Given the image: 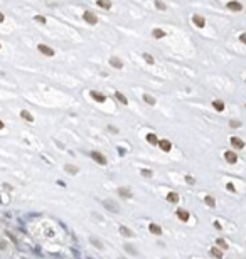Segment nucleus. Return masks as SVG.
<instances>
[{
    "label": "nucleus",
    "instance_id": "412c9836",
    "mask_svg": "<svg viewBox=\"0 0 246 259\" xmlns=\"http://www.w3.org/2000/svg\"><path fill=\"white\" fill-rule=\"evenodd\" d=\"M115 96H116V99L120 101V103H123V104H128V99H126V96L123 93H120V91H116L115 93Z\"/></svg>",
    "mask_w": 246,
    "mask_h": 259
},
{
    "label": "nucleus",
    "instance_id": "393cba45",
    "mask_svg": "<svg viewBox=\"0 0 246 259\" xmlns=\"http://www.w3.org/2000/svg\"><path fill=\"white\" fill-rule=\"evenodd\" d=\"M211 254H212L216 259H221V258H223V252H221L218 247H212V249H211Z\"/></svg>",
    "mask_w": 246,
    "mask_h": 259
},
{
    "label": "nucleus",
    "instance_id": "6ab92c4d",
    "mask_svg": "<svg viewBox=\"0 0 246 259\" xmlns=\"http://www.w3.org/2000/svg\"><path fill=\"white\" fill-rule=\"evenodd\" d=\"M120 232H121V236H125V237H135V234L131 232L128 227H120Z\"/></svg>",
    "mask_w": 246,
    "mask_h": 259
},
{
    "label": "nucleus",
    "instance_id": "5701e85b",
    "mask_svg": "<svg viewBox=\"0 0 246 259\" xmlns=\"http://www.w3.org/2000/svg\"><path fill=\"white\" fill-rule=\"evenodd\" d=\"M64 170L68 172V173H71V175H76V173H78V167H74V165H66V167H64Z\"/></svg>",
    "mask_w": 246,
    "mask_h": 259
},
{
    "label": "nucleus",
    "instance_id": "6e6552de",
    "mask_svg": "<svg viewBox=\"0 0 246 259\" xmlns=\"http://www.w3.org/2000/svg\"><path fill=\"white\" fill-rule=\"evenodd\" d=\"M192 22H194V25L199 27V29H202V27L206 25V19L202 15H194L192 17Z\"/></svg>",
    "mask_w": 246,
    "mask_h": 259
},
{
    "label": "nucleus",
    "instance_id": "4be33fe9",
    "mask_svg": "<svg viewBox=\"0 0 246 259\" xmlns=\"http://www.w3.org/2000/svg\"><path fill=\"white\" fill-rule=\"evenodd\" d=\"M152 36L155 37V39H162V37L165 36V32H164L162 29H153V31H152Z\"/></svg>",
    "mask_w": 246,
    "mask_h": 259
},
{
    "label": "nucleus",
    "instance_id": "4468645a",
    "mask_svg": "<svg viewBox=\"0 0 246 259\" xmlns=\"http://www.w3.org/2000/svg\"><path fill=\"white\" fill-rule=\"evenodd\" d=\"M177 217L180 219V220H184V222H187V220H189V212L185 210V209H179V210H177Z\"/></svg>",
    "mask_w": 246,
    "mask_h": 259
},
{
    "label": "nucleus",
    "instance_id": "2f4dec72",
    "mask_svg": "<svg viewBox=\"0 0 246 259\" xmlns=\"http://www.w3.org/2000/svg\"><path fill=\"white\" fill-rule=\"evenodd\" d=\"M142 175H143V177H152V172L147 170V168H143V170H142Z\"/></svg>",
    "mask_w": 246,
    "mask_h": 259
},
{
    "label": "nucleus",
    "instance_id": "423d86ee",
    "mask_svg": "<svg viewBox=\"0 0 246 259\" xmlns=\"http://www.w3.org/2000/svg\"><path fill=\"white\" fill-rule=\"evenodd\" d=\"M229 143L234 146L236 150H241V148H245V141L241 140V138H238V136H231Z\"/></svg>",
    "mask_w": 246,
    "mask_h": 259
},
{
    "label": "nucleus",
    "instance_id": "c85d7f7f",
    "mask_svg": "<svg viewBox=\"0 0 246 259\" xmlns=\"http://www.w3.org/2000/svg\"><path fill=\"white\" fill-rule=\"evenodd\" d=\"M143 59H145V62H148V64H153V56H150L148 52L143 54Z\"/></svg>",
    "mask_w": 246,
    "mask_h": 259
},
{
    "label": "nucleus",
    "instance_id": "c9c22d12",
    "mask_svg": "<svg viewBox=\"0 0 246 259\" xmlns=\"http://www.w3.org/2000/svg\"><path fill=\"white\" fill-rule=\"evenodd\" d=\"M108 130H110L111 133H118V130H116L115 126H108Z\"/></svg>",
    "mask_w": 246,
    "mask_h": 259
},
{
    "label": "nucleus",
    "instance_id": "a211bd4d",
    "mask_svg": "<svg viewBox=\"0 0 246 259\" xmlns=\"http://www.w3.org/2000/svg\"><path fill=\"white\" fill-rule=\"evenodd\" d=\"M212 106H214L216 111H223V109H224V103H223L221 99H216V101H212Z\"/></svg>",
    "mask_w": 246,
    "mask_h": 259
},
{
    "label": "nucleus",
    "instance_id": "4c0bfd02",
    "mask_svg": "<svg viewBox=\"0 0 246 259\" xmlns=\"http://www.w3.org/2000/svg\"><path fill=\"white\" fill-rule=\"evenodd\" d=\"M4 20H5V15H4V14L0 12V22H4Z\"/></svg>",
    "mask_w": 246,
    "mask_h": 259
},
{
    "label": "nucleus",
    "instance_id": "f8f14e48",
    "mask_svg": "<svg viewBox=\"0 0 246 259\" xmlns=\"http://www.w3.org/2000/svg\"><path fill=\"white\" fill-rule=\"evenodd\" d=\"M110 66L115 69H121L123 68V62L118 59V57H110Z\"/></svg>",
    "mask_w": 246,
    "mask_h": 259
},
{
    "label": "nucleus",
    "instance_id": "f704fd0d",
    "mask_svg": "<svg viewBox=\"0 0 246 259\" xmlns=\"http://www.w3.org/2000/svg\"><path fill=\"white\" fill-rule=\"evenodd\" d=\"M91 242H93L94 246H98V247H101V242H100V241H96V239H91Z\"/></svg>",
    "mask_w": 246,
    "mask_h": 259
},
{
    "label": "nucleus",
    "instance_id": "39448f33",
    "mask_svg": "<svg viewBox=\"0 0 246 259\" xmlns=\"http://www.w3.org/2000/svg\"><path fill=\"white\" fill-rule=\"evenodd\" d=\"M226 9H229L231 12H241L243 10V5H241L239 2L233 0V2H228V4H226Z\"/></svg>",
    "mask_w": 246,
    "mask_h": 259
},
{
    "label": "nucleus",
    "instance_id": "a878e982",
    "mask_svg": "<svg viewBox=\"0 0 246 259\" xmlns=\"http://www.w3.org/2000/svg\"><path fill=\"white\" fill-rule=\"evenodd\" d=\"M155 7H157L158 10H162V12L167 10V7H165V4H164L162 0H155Z\"/></svg>",
    "mask_w": 246,
    "mask_h": 259
},
{
    "label": "nucleus",
    "instance_id": "ea45409f",
    "mask_svg": "<svg viewBox=\"0 0 246 259\" xmlns=\"http://www.w3.org/2000/svg\"><path fill=\"white\" fill-rule=\"evenodd\" d=\"M0 130H4V123H2V119H0Z\"/></svg>",
    "mask_w": 246,
    "mask_h": 259
},
{
    "label": "nucleus",
    "instance_id": "f3484780",
    "mask_svg": "<svg viewBox=\"0 0 246 259\" xmlns=\"http://www.w3.org/2000/svg\"><path fill=\"white\" fill-rule=\"evenodd\" d=\"M167 200L170 204H175L179 200V195L175 194V192H169V194H167Z\"/></svg>",
    "mask_w": 246,
    "mask_h": 259
},
{
    "label": "nucleus",
    "instance_id": "20e7f679",
    "mask_svg": "<svg viewBox=\"0 0 246 259\" xmlns=\"http://www.w3.org/2000/svg\"><path fill=\"white\" fill-rule=\"evenodd\" d=\"M37 49H39V52H41V54H44V56H47V57H53L54 56V51L49 46H46V44H39V46H37Z\"/></svg>",
    "mask_w": 246,
    "mask_h": 259
},
{
    "label": "nucleus",
    "instance_id": "72a5a7b5",
    "mask_svg": "<svg viewBox=\"0 0 246 259\" xmlns=\"http://www.w3.org/2000/svg\"><path fill=\"white\" fill-rule=\"evenodd\" d=\"M239 41L243 42V44H246V32H243V34L239 36Z\"/></svg>",
    "mask_w": 246,
    "mask_h": 259
},
{
    "label": "nucleus",
    "instance_id": "cd10ccee",
    "mask_svg": "<svg viewBox=\"0 0 246 259\" xmlns=\"http://www.w3.org/2000/svg\"><path fill=\"white\" fill-rule=\"evenodd\" d=\"M216 244H218L223 251H226V249H228V244H226V241H223V239H218V241H216Z\"/></svg>",
    "mask_w": 246,
    "mask_h": 259
},
{
    "label": "nucleus",
    "instance_id": "ddd939ff",
    "mask_svg": "<svg viewBox=\"0 0 246 259\" xmlns=\"http://www.w3.org/2000/svg\"><path fill=\"white\" fill-rule=\"evenodd\" d=\"M148 231H150L152 234H155V236H160V234H162V227H160L158 224H150V226H148Z\"/></svg>",
    "mask_w": 246,
    "mask_h": 259
},
{
    "label": "nucleus",
    "instance_id": "9d476101",
    "mask_svg": "<svg viewBox=\"0 0 246 259\" xmlns=\"http://www.w3.org/2000/svg\"><path fill=\"white\" fill-rule=\"evenodd\" d=\"M158 146H160V150H162V151H170L172 143H170L169 140H158Z\"/></svg>",
    "mask_w": 246,
    "mask_h": 259
},
{
    "label": "nucleus",
    "instance_id": "7ed1b4c3",
    "mask_svg": "<svg viewBox=\"0 0 246 259\" xmlns=\"http://www.w3.org/2000/svg\"><path fill=\"white\" fill-rule=\"evenodd\" d=\"M91 158H93L94 162H98L100 165H106V158H105V155L103 153H100V151H91Z\"/></svg>",
    "mask_w": 246,
    "mask_h": 259
},
{
    "label": "nucleus",
    "instance_id": "a19ab883",
    "mask_svg": "<svg viewBox=\"0 0 246 259\" xmlns=\"http://www.w3.org/2000/svg\"><path fill=\"white\" fill-rule=\"evenodd\" d=\"M0 49H2V46H0Z\"/></svg>",
    "mask_w": 246,
    "mask_h": 259
},
{
    "label": "nucleus",
    "instance_id": "1a4fd4ad",
    "mask_svg": "<svg viewBox=\"0 0 246 259\" xmlns=\"http://www.w3.org/2000/svg\"><path fill=\"white\" fill-rule=\"evenodd\" d=\"M91 98L94 99V101H98V103H105L106 101V96L105 94H101V93H98V91H91Z\"/></svg>",
    "mask_w": 246,
    "mask_h": 259
},
{
    "label": "nucleus",
    "instance_id": "f257e3e1",
    "mask_svg": "<svg viewBox=\"0 0 246 259\" xmlns=\"http://www.w3.org/2000/svg\"><path fill=\"white\" fill-rule=\"evenodd\" d=\"M83 19H84V22H88L89 25H96V22H98L96 15H94L93 12H89V10H84L83 12Z\"/></svg>",
    "mask_w": 246,
    "mask_h": 259
},
{
    "label": "nucleus",
    "instance_id": "0eeeda50",
    "mask_svg": "<svg viewBox=\"0 0 246 259\" xmlns=\"http://www.w3.org/2000/svg\"><path fill=\"white\" fill-rule=\"evenodd\" d=\"M224 158H226L228 163H236V162H238V155H236L234 151H231V150L224 151Z\"/></svg>",
    "mask_w": 246,
    "mask_h": 259
},
{
    "label": "nucleus",
    "instance_id": "e433bc0d",
    "mask_svg": "<svg viewBox=\"0 0 246 259\" xmlns=\"http://www.w3.org/2000/svg\"><path fill=\"white\" fill-rule=\"evenodd\" d=\"M185 180H187L189 183H192V182H194V178H192V177H185Z\"/></svg>",
    "mask_w": 246,
    "mask_h": 259
},
{
    "label": "nucleus",
    "instance_id": "b1692460",
    "mask_svg": "<svg viewBox=\"0 0 246 259\" xmlns=\"http://www.w3.org/2000/svg\"><path fill=\"white\" fill-rule=\"evenodd\" d=\"M143 99H145V103H148L150 106H153V104H155V98H153V96H150V94H143Z\"/></svg>",
    "mask_w": 246,
    "mask_h": 259
},
{
    "label": "nucleus",
    "instance_id": "c756f323",
    "mask_svg": "<svg viewBox=\"0 0 246 259\" xmlns=\"http://www.w3.org/2000/svg\"><path fill=\"white\" fill-rule=\"evenodd\" d=\"M229 126H231V128H239V126H241V121H238V119H231V121H229Z\"/></svg>",
    "mask_w": 246,
    "mask_h": 259
},
{
    "label": "nucleus",
    "instance_id": "2eb2a0df",
    "mask_svg": "<svg viewBox=\"0 0 246 259\" xmlns=\"http://www.w3.org/2000/svg\"><path fill=\"white\" fill-rule=\"evenodd\" d=\"M96 4H98V7L105 9V10H110V9H111V2H110V0H96Z\"/></svg>",
    "mask_w": 246,
    "mask_h": 259
},
{
    "label": "nucleus",
    "instance_id": "bb28decb",
    "mask_svg": "<svg viewBox=\"0 0 246 259\" xmlns=\"http://www.w3.org/2000/svg\"><path fill=\"white\" fill-rule=\"evenodd\" d=\"M204 200H206V204H207L209 207H214V205H216V200H214V197H211V195L204 197Z\"/></svg>",
    "mask_w": 246,
    "mask_h": 259
},
{
    "label": "nucleus",
    "instance_id": "9b49d317",
    "mask_svg": "<svg viewBox=\"0 0 246 259\" xmlns=\"http://www.w3.org/2000/svg\"><path fill=\"white\" fill-rule=\"evenodd\" d=\"M116 192H118V195H120V197H123V199H131V197H133V194H131L128 188H123V187H120Z\"/></svg>",
    "mask_w": 246,
    "mask_h": 259
},
{
    "label": "nucleus",
    "instance_id": "dca6fc26",
    "mask_svg": "<svg viewBox=\"0 0 246 259\" xmlns=\"http://www.w3.org/2000/svg\"><path fill=\"white\" fill-rule=\"evenodd\" d=\"M147 141H148L150 145H158V138L153 135V133H148V135H147Z\"/></svg>",
    "mask_w": 246,
    "mask_h": 259
},
{
    "label": "nucleus",
    "instance_id": "473e14b6",
    "mask_svg": "<svg viewBox=\"0 0 246 259\" xmlns=\"http://www.w3.org/2000/svg\"><path fill=\"white\" fill-rule=\"evenodd\" d=\"M126 251H128V252H130V254H137L135 247H133V246H130V244H128V246H126Z\"/></svg>",
    "mask_w": 246,
    "mask_h": 259
},
{
    "label": "nucleus",
    "instance_id": "aec40b11",
    "mask_svg": "<svg viewBox=\"0 0 246 259\" xmlns=\"http://www.w3.org/2000/svg\"><path fill=\"white\" fill-rule=\"evenodd\" d=\"M20 116L26 119V121H34V116H32V114L29 113L27 109H22V111H20Z\"/></svg>",
    "mask_w": 246,
    "mask_h": 259
},
{
    "label": "nucleus",
    "instance_id": "f03ea898",
    "mask_svg": "<svg viewBox=\"0 0 246 259\" xmlns=\"http://www.w3.org/2000/svg\"><path fill=\"white\" fill-rule=\"evenodd\" d=\"M103 205H105L106 209H110L111 212H115V214H118L121 210L120 209V205L115 202V200H103Z\"/></svg>",
    "mask_w": 246,
    "mask_h": 259
},
{
    "label": "nucleus",
    "instance_id": "7c9ffc66",
    "mask_svg": "<svg viewBox=\"0 0 246 259\" xmlns=\"http://www.w3.org/2000/svg\"><path fill=\"white\" fill-rule=\"evenodd\" d=\"M34 20L39 22V24H46V17H44V15H36V17H34Z\"/></svg>",
    "mask_w": 246,
    "mask_h": 259
},
{
    "label": "nucleus",
    "instance_id": "58836bf2",
    "mask_svg": "<svg viewBox=\"0 0 246 259\" xmlns=\"http://www.w3.org/2000/svg\"><path fill=\"white\" fill-rule=\"evenodd\" d=\"M0 247H5V242L4 241H0Z\"/></svg>",
    "mask_w": 246,
    "mask_h": 259
}]
</instances>
